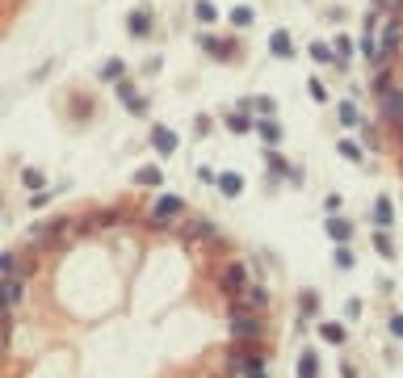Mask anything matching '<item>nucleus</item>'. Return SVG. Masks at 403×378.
I'll use <instances>...</instances> for the list:
<instances>
[{"label": "nucleus", "instance_id": "1", "mask_svg": "<svg viewBox=\"0 0 403 378\" xmlns=\"http://www.w3.org/2000/svg\"><path fill=\"white\" fill-rule=\"evenodd\" d=\"M227 328H231V337L240 341V345H257L261 341V316L257 311H244V307H231V316H227Z\"/></svg>", "mask_w": 403, "mask_h": 378}, {"label": "nucleus", "instance_id": "2", "mask_svg": "<svg viewBox=\"0 0 403 378\" xmlns=\"http://www.w3.org/2000/svg\"><path fill=\"white\" fill-rule=\"evenodd\" d=\"M181 215H185V198H177V194H164L151 206V223H177Z\"/></svg>", "mask_w": 403, "mask_h": 378}, {"label": "nucleus", "instance_id": "3", "mask_svg": "<svg viewBox=\"0 0 403 378\" xmlns=\"http://www.w3.org/2000/svg\"><path fill=\"white\" fill-rule=\"evenodd\" d=\"M248 286V269L240 265V261H231V265H223V274H219V290L227 295V299H235L240 290Z\"/></svg>", "mask_w": 403, "mask_h": 378}, {"label": "nucleus", "instance_id": "4", "mask_svg": "<svg viewBox=\"0 0 403 378\" xmlns=\"http://www.w3.org/2000/svg\"><path fill=\"white\" fill-rule=\"evenodd\" d=\"M231 307H244V311H257V316H265V311H269V290L248 282V286L235 295V303H231Z\"/></svg>", "mask_w": 403, "mask_h": 378}, {"label": "nucleus", "instance_id": "5", "mask_svg": "<svg viewBox=\"0 0 403 378\" xmlns=\"http://www.w3.org/2000/svg\"><path fill=\"white\" fill-rule=\"evenodd\" d=\"M378 114H383L387 126H395V122L403 118V88L399 84H391L387 93H378Z\"/></svg>", "mask_w": 403, "mask_h": 378}, {"label": "nucleus", "instance_id": "6", "mask_svg": "<svg viewBox=\"0 0 403 378\" xmlns=\"http://www.w3.org/2000/svg\"><path fill=\"white\" fill-rule=\"evenodd\" d=\"M130 219H135V210H130V206H114V210H97V223H101V227H109V231H114V227H126Z\"/></svg>", "mask_w": 403, "mask_h": 378}, {"label": "nucleus", "instance_id": "7", "mask_svg": "<svg viewBox=\"0 0 403 378\" xmlns=\"http://www.w3.org/2000/svg\"><path fill=\"white\" fill-rule=\"evenodd\" d=\"M118 97H122L126 114H135V118H143V114H147V101H143V97H139L130 84H122V80H118Z\"/></svg>", "mask_w": 403, "mask_h": 378}, {"label": "nucleus", "instance_id": "8", "mask_svg": "<svg viewBox=\"0 0 403 378\" xmlns=\"http://www.w3.org/2000/svg\"><path fill=\"white\" fill-rule=\"evenodd\" d=\"M357 50L366 55V63H370V67H378V29H362Z\"/></svg>", "mask_w": 403, "mask_h": 378}, {"label": "nucleus", "instance_id": "9", "mask_svg": "<svg viewBox=\"0 0 403 378\" xmlns=\"http://www.w3.org/2000/svg\"><path fill=\"white\" fill-rule=\"evenodd\" d=\"M34 265H21V257L17 252H0V278H21V274H29Z\"/></svg>", "mask_w": 403, "mask_h": 378}, {"label": "nucleus", "instance_id": "10", "mask_svg": "<svg viewBox=\"0 0 403 378\" xmlns=\"http://www.w3.org/2000/svg\"><path fill=\"white\" fill-rule=\"evenodd\" d=\"M269 50H273L278 59H294V42H290V34H286V29L269 34Z\"/></svg>", "mask_w": 403, "mask_h": 378}, {"label": "nucleus", "instance_id": "11", "mask_svg": "<svg viewBox=\"0 0 403 378\" xmlns=\"http://www.w3.org/2000/svg\"><path fill=\"white\" fill-rule=\"evenodd\" d=\"M151 147L164 151V156H172V151H177V135H172L168 126H156V130H151Z\"/></svg>", "mask_w": 403, "mask_h": 378}, {"label": "nucleus", "instance_id": "12", "mask_svg": "<svg viewBox=\"0 0 403 378\" xmlns=\"http://www.w3.org/2000/svg\"><path fill=\"white\" fill-rule=\"evenodd\" d=\"M126 25H130V34H135V38H147V34H151V13H143V8H139V13H130V17H126Z\"/></svg>", "mask_w": 403, "mask_h": 378}, {"label": "nucleus", "instance_id": "13", "mask_svg": "<svg viewBox=\"0 0 403 378\" xmlns=\"http://www.w3.org/2000/svg\"><path fill=\"white\" fill-rule=\"evenodd\" d=\"M202 46H206L214 59H231V42H223V38H214V34H202Z\"/></svg>", "mask_w": 403, "mask_h": 378}, {"label": "nucleus", "instance_id": "14", "mask_svg": "<svg viewBox=\"0 0 403 378\" xmlns=\"http://www.w3.org/2000/svg\"><path fill=\"white\" fill-rule=\"evenodd\" d=\"M328 236L336 240V244H349V236H353V227H349V219H328Z\"/></svg>", "mask_w": 403, "mask_h": 378}, {"label": "nucleus", "instance_id": "15", "mask_svg": "<svg viewBox=\"0 0 403 378\" xmlns=\"http://www.w3.org/2000/svg\"><path fill=\"white\" fill-rule=\"evenodd\" d=\"M257 130H261V139H265V147H278V143H282V126H278L273 118H265V122H261Z\"/></svg>", "mask_w": 403, "mask_h": 378}, {"label": "nucleus", "instance_id": "16", "mask_svg": "<svg viewBox=\"0 0 403 378\" xmlns=\"http://www.w3.org/2000/svg\"><path fill=\"white\" fill-rule=\"evenodd\" d=\"M391 219H395V206H391L387 198H378V202H374V223L387 231V227H391Z\"/></svg>", "mask_w": 403, "mask_h": 378}, {"label": "nucleus", "instance_id": "17", "mask_svg": "<svg viewBox=\"0 0 403 378\" xmlns=\"http://www.w3.org/2000/svg\"><path fill=\"white\" fill-rule=\"evenodd\" d=\"M320 337H324L328 345H345V341H349V332H345V324H320Z\"/></svg>", "mask_w": 403, "mask_h": 378}, {"label": "nucleus", "instance_id": "18", "mask_svg": "<svg viewBox=\"0 0 403 378\" xmlns=\"http://www.w3.org/2000/svg\"><path fill=\"white\" fill-rule=\"evenodd\" d=\"M362 139H366V147H370V151H383V147H387V139H383V130H378V126H370V122L362 126Z\"/></svg>", "mask_w": 403, "mask_h": 378}, {"label": "nucleus", "instance_id": "19", "mask_svg": "<svg viewBox=\"0 0 403 378\" xmlns=\"http://www.w3.org/2000/svg\"><path fill=\"white\" fill-rule=\"evenodd\" d=\"M214 185H219V189H223V194H227V198H240V189H244V181H240V177H235V173H223V177H219V181H214Z\"/></svg>", "mask_w": 403, "mask_h": 378}, {"label": "nucleus", "instance_id": "20", "mask_svg": "<svg viewBox=\"0 0 403 378\" xmlns=\"http://www.w3.org/2000/svg\"><path fill=\"white\" fill-rule=\"evenodd\" d=\"M252 21H257V13H252L248 4H240V8H231V25H235V29H248Z\"/></svg>", "mask_w": 403, "mask_h": 378}, {"label": "nucleus", "instance_id": "21", "mask_svg": "<svg viewBox=\"0 0 403 378\" xmlns=\"http://www.w3.org/2000/svg\"><path fill=\"white\" fill-rule=\"evenodd\" d=\"M227 130H231V135H244V130H252V118L231 109V114H227Z\"/></svg>", "mask_w": 403, "mask_h": 378}, {"label": "nucleus", "instance_id": "22", "mask_svg": "<svg viewBox=\"0 0 403 378\" xmlns=\"http://www.w3.org/2000/svg\"><path fill=\"white\" fill-rule=\"evenodd\" d=\"M336 151H341L345 160H353V164H362V160H366V151H362L353 139H341V143H336Z\"/></svg>", "mask_w": 403, "mask_h": 378}, {"label": "nucleus", "instance_id": "23", "mask_svg": "<svg viewBox=\"0 0 403 378\" xmlns=\"http://www.w3.org/2000/svg\"><path fill=\"white\" fill-rule=\"evenodd\" d=\"M374 248H378V257H387V261H395V240L378 227V236H374Z\"/></svg>", "mask_w": 403, "mask_h": 378}, {"label": "nucleus", "instance_id": "24", "mask_svg": "<svg viewBox=\"0 0 403 378\" xmlns=\"http://www.w3.org/2000/svg\"><path fill=\"white\" fill-rule=\"evenodd\" d=\"M299 378H320V362H315V353H303V358H299Z\"/></svg>", "mask_w": 403, "mask_h": 378}, {"label": "nucleus", "instance_id": "25", "mask_svg": "<svg viewBox=\"0 0 403 378\" xmlns=\"http://www.w3.org/2000/svg\"><path fill=\"white\" fill-rule=\"evenodd\" d=\"M311 59H315V63H336V50H332L328 42H311Z\"/></svg>", "mask_w": 403, "mask_h": 378}, {"label": "nucleus", "instance_id": "26", "mask_svg": "<svg viewBox=\"0 0 403 378\" xmlns=\"http://www.w3.org/2000/svg\"><path fill=\"white\" fill-rule=\"evenodd\" d=\"M122 72H126V63H122V59H105L101 80H122Z\"/></svg>", "mask_w": 403, "mask_h": 378}, {"label": "nucleus", "instance_id": "27", "mask_svg": "<svg viewBox=\"0 0 403 378\" xmlns=\"http://www.w3.org/2000/svg\"><path fill=\"white\" fill-rule=\"evenodd\" d=\"M265 164H269V173H273V177H290V164H286L278 151H269V156H265Z\"/></svg>", "mask_w": 403, "mask_h": 378}, {"label": "nucleus", "instance_id": "28", "mask_svg": "<svg viewBox=\"0 0 403 378\" xmlns=\"http://www.w3.org/2000/svg\"><path fill=\"white\" fill-rule=\"evenodd\" d=\"M193 13H198V21H206V25H210V21L219 17V8H214L210 0H198V4H193Z\"/></svg>", "mask_w": 403, "mask_h": 378}, {"label": "nucleus", "instance_id": "29", "mask_svg": "<svg viewBox=\"0 0 403 378\" xmlns=\"http://www.w3.org/2000/svg\"><path fill=\"white\" fill-rule=\"evenodd\" d=\"M336 114H341V122H345V126H357V105H353V101H341V109H336Z\"/></svg>", "mask_w": 403, "mask_h": 378}, {"label": "nucleus", "instance_id": "30", "mask_svg": "<svg viewBox=\"0 0 403 378\" xmlns=\"http://www.w3.org/2000/svg\"><path fill=\"white\" fill-rule=\"evenodd\" d=\"M315 307H320V295H315V290H307V295L299 299V311H303V316H315Z\"/></svg>", "mask_w": 403, "mask_h": 378}, {"label": "nucleus", "instance_id": "31", "mask_svg": "<svg viewBox=\"0 0 403 378\" xmlns=\"http://www.w3.org/2000/svg\"><path fill=\"white\" fill-rule=\"evenodd\" d=\"M135 181L139 185H160V168H143V173H135Z\"/></svg>", "mask_w": 403, "mask_h": 378}, {"label": "nucleus", "instance_id": "32", "mask_svg": "<svg viewBox=\"0 0 403 378\" xmlns=\"http://www.w3.org/2000/svg\"><path fill=\"white\" fill-rule=\"evenodd\" d=\"M307 93H311V97H315V101H328V88H324V84H320V80H315V76H311V80H307Z\"/></svg>", "mask_w": 403, "mask_h": 378}, {"label": "nucleus", "instance_id": "33", "mask_svg": "<svg viewBox=\"0 0 403 378\" xmlns=\"http://www.w3.org/2000/svg\"><path fill=\"white\" fill-rule=\"evenodd\" d=\"M248 105H257V109H261V114H269V118H273V101H269V97H252V101H248Z\"/></svg>", "mask_w": 403, "mask_h": 378}, {"label": "nucleus", "instance_id": "34", "mask_svg": "<svg viewBox=\"0 0 403 378\" xmlns=\"http://www.w3.org/2000/svg\"><path fill=\"white\" fill-rule=\"evenodd\" d=\"M21 181L34 189V185H42V173H38V168H25V173H21Z\"/></svg>", "mask_w": 403, "mask_h": 378}, {"label": "nucleus", "instance_id": "35", "mask_svg": "<svg viewBox=\"0 0 403 378\" xmlns=\"http://www.w3.org/2000/svg\"><path fill=\"white\" fill-rule=\"evenodd\" d=\"M391 332H395V337H403V316H395V320H391Z\"/></svg>", "mask_w": 403, "mask_h": 378}, {"label": "nucleus", "instance_id": "36", "mask_svg": "<svg viewBox=\"0 0 403 378\" xmlns=\"http://www.w3.org/2000/svg\"><path fill=\"white\" fill-rule=\"evenodd\" d=\"M248 378H269V370H265V366H257V370H252Z\"/></svg>", "mask_w": 403, "mask_h": 378}, {"label": "nucleus", "instance_id": "37", "mask_svg": "<svg viewBox=\"0 0 403 378\" xmlns=\"http://www.w3.org/2000/svg\"><path fill=\"white\" fill-rule=\"evenodd\" d=\"M395 160H399V168H403V139L395 143Z\"/></svg>", "mask_w": 403, "mask_h": 378}, {"label": "nucleus", "instance_id": "38", "mask_svg": "<svg viewBox=\"0 0 403 378\" xmlns=\"http://www.w3.org/2000/svg\"><path fill=\"white\" fill-rule=\"evenodd\" d=\"M227 378H231V374H227Z\"/></svg>", "mask_w": 403, "mask_h": 378}]
</instances>
